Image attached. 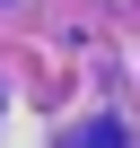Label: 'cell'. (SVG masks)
<instances>
[{
    "label": "cell",
    "mask_w": 140,
    "mask_h": 148,
    "mask_svg": "<svg viewBox=\"0 0 140 148\" xmlns=\"http://www.w3.org/2000/svg\"><path fill=\"white\" fill-rule=\"evenodd\" d=\"M114 139H123L114 122H96V131H79V148H114Z\"/></svg>",
    "instance_id": "obj_1"
}]
</instances>
